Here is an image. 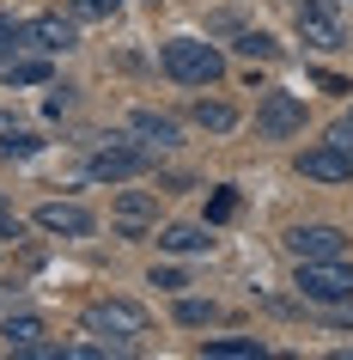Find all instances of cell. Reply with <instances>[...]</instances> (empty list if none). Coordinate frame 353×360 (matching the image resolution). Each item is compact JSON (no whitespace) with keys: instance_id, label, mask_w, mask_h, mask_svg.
Masks as SVG:
<instances>
[{"instance_id":"6da1fadb","label":"cell","mask_w":353,"mask_h":360,"mask_svg":"<svg viewBox=\"0 0 353 360\" xmlns=\"http://www.w3.org/2000/svg\"><path fill=\"white\" fill-rule=\"evenodd\" d=\"M86 336L110 342L116 354H128L134 342L147 336V305H134V300H98V305H86Z\"/></svg>"},{"instance_id":"7a4b0ae2","label":"cell","mask_w":353,"mask_h":360,"mask_svg":"<svg viewBox=\"0 0 353 360\" xmlns=\"http://www.w3.org/2000/svg\"><path fill=\"white\" fill-rule=\"evenodd\" d=\"M159 61H165V74L177 79V86H220L225 79V56L213 43H201V37H171Z\"/></svg>"},{"instance_id":"3957f363","label":"cell","mask_w":353,"mask_h":360,"mask_svg":"<svg viewBox=\"0 0 353 360\" xmlns=\"http://www.w3.org/2000/svg\"><path fill=\"white\" fill-rule=\"evenodd\" d=\"M298 293L323 311L335 305H353V263L347 257H317V263H298Z\"/></svg>"},{"instance_id":"277c9868","label":"cell","mask_w":353,"mask_h":360,"mask_svg":"<svg viewBox=\"0 0 353 360\" xmlns=\"http://www.w3.org/2000/svg\"><path fill=\"white\" fill-rule=\"evenodd\" d=\"M152 165V147L147 141H128V134H110V141H104V147L92 153V177L98 184H128V177H140V171Z\"/></svg>"},{"instance_id":"5b68a950","label":"cell","mask_w":353,"mask_h":360,"mask_svg":"<svg viewBox=\"0 0 353 360\" xmlns=\"http://www.w3.org/2000/svg\"><path fill=\"white\" fill-rule=\"evenodd\" d=\"M293 25H298V37L311 43V49H323V56L347 49V25H341V6L335 0H298Z\"/></svg>"},{"instance_id":"8992f818","label":"cell","mask_w":353,"mask_h":360,"mask_svg":"<svg viewBox=\"0 0 353 360\" xmlns=\"http://www.w3.org/2000/svg\"><path fill=\"white\" fill-rule=\"evenodd\" d=\"M298 129H305V104L293 92H262V104H256V134L262 141H293Z\"/></svg>"},{"instance_id":"52a82bcc","label":"cell","mask_w":353,"mask_h":360,"mask_svg":"<svg viewBox=\"0 0 353 360\" xmlns=\"http://www.w3.org/2000/svg\"><path fill=\"white\" fill-rule=\"evenodd\" d=\"M298 171H305L311 184H353V147H341V141H317V147L298 153Z\"/></svg>"},{"instance_id":"ba28073f","label":"cell","mask_w":353,"mask_h":360,"mask_svg":"<svg viewBox=\"0 0 353 360\" xmlns=\"http://www.w3.org/2000/svg\"><path fill=\"white\" fill-rule=\"evenodd\" d=\"M116 232L122 238H147L152 232V220H159V195H147V190H122L116 195Z\"/></svg>"},{"instance_id":"9c48e42d","label":"cell","mask_w":353,"mask_h":360,"mask_svg":"<svg viewBox=\"0 0 353 360\" xmlns=\"http://www.w3.org/2000/svg\"><path fill=\"white\" fill-rule=\"evenodd\" d=\"M25 43L43 49V56H61V49H74V43H79V19H74V13H67V19H61V13H43V19L25 25Z\"/></svg>"},{"instance_id":"30bf717a","label":"cell","mask_w":353,"mask_h":360,"mask_svg":"<svg viewBox=\"0 0 353 360\" xmlns=\"http://www.w3.org/2000/svg\"><path fill=\"white\" fill-rule=\"evenodd\" d=\"M286 250L298 263H317V257H347V238H341V226H293Z\"/></svg>"},{"instance_id":"8fae6325","label":"cell","mask_w":353,"mask_h":360,"mask_svg":"<svg viewBox=\"0 0 353 360\" xmlns=\"http://www.w3.org/2000/svg\"><path fill=\"white\" fill-rule=\"evenodd\" d=\"M37 226L55 232V238H86L98 220H92V208H79V202H43V208H37Z\"/></svg>"},{"instance_id":"7c38bea8","label":"cell","mask_w":353,"mask_h":360,"mask_svg":"<svg viewBox=\"0 0 353 360\" xmlns=\"http://www.w3.org/2000/svg\"><path fill=\"white\" fill-rule=\"evenodd\" d=\"M0 336H6L13 354H25V348H37V342H43V318H37V311H6V318H0Z\"/></svg>"},{"instance_id":"4fadbf2b","label":"cell","mask_w":353,"mask_h":360,"mask_svg":"<svg viewBox=\"0 0 353 360\" xmlns=\"http://www.w3.org/2000/svg\"><path fill=\"white\" fill-rule=\"evenodd\" d=\"M128 129L140 134V141H147L152 153L177 147V122H171V116H159V110H134V116H128Z\"/></svg>"},{"instance_id":"5bb4252c","label":"cell","mask_w":353,"mask_h":360,"mask_svg":"<svg viewBox=\"0 0 353 360\" xmlns=\"http://www.w3.org/2000/svg\"><path fill=\"white\" fill-rule=\"evenodd\" d=\"M268 348H262L256 336H207L201 342V360H262Z\"/></svg>"},{"instance_id":"9a60e30c","label":"cell","mask_w":353,"mask_h":360,"mask_svg":"<svg viewBox=\"0 0 353 360\" xmlns=\"http://www.w3.org/2000/svg\"><path fill=\"white\" fill-rule=\"evenodd\" d=\"M159 245H165L171 257H207L213 238H207V226H165V232H159Z\"/></svg>"},{"instance_id":"2e32d148","label":"cell","mask_w":353,"mask_h":360,"mask_svg":"<svg viewBox=\"0 0 353 360\" xmlns=\"http://www.w3.org/2000/svg\"><path fill=\"white\" fill-rule=\"evenodd\" d=\"M195 122H201L207 134H232V129H238V110L220 104V98H195Z\"/></svg>"},{"instance_id":"e0dca14e","label":"cell","mask_w":353,"mask_h":360,"mask_svg":"<svg viewBox=\"0 0 353 360\" xmlns=\"http://www.w3.org/2000/svg\"><path fill=\"white\" fill-rule=\"evenodd\" d=\"M225 25H232V19H225ZM232 31H238V49H244V56H256V61H274L280 56V43L268 37V31H244V25H232Z\"/></svg>"},{"instance_id":"ac0fdd59","label":"cell","mask_w":353,"mask_h":360,"mask_svg":"<svg viewBox=\"0 0 353 360\" xmlns=\"http://www.w3.org/2000/svg\"><path fill=\"white\" fill-rule=\"evenodd\" d=\"M213 318H220L213 300H177V323H189V330H207Z\"/></svg>"},{"instance_id":"d6986e66","label":"cell","mask_w":353,"mask_h":360,"mask_svg":"<svg viewBox=\"0 0 353 360\" xmlns=\"http://www.w3.org/2000/svg\"><path fill=\"white\" fill-rule=\"evenodd\" d=\"M49 79V61H6V86H43Z\"/></svg>"},{"instance_id":"ffe728a7","label":"cell","mask_w":353,"mask_h":360,"mask_svg":"<svg viewBox=\"0 0 353 360\" xmlns=\"http://www.w3.org/2000/svg\"><path fill=\"white\" fill-rule=\"evenodd\" d=\"M43 141L31 129H13V134H0V159H31V153H37Z\"/></svg>"},{"instance_id":"44dd1931","label":"cell","mask_w":353,"mask_h":360,"mask_svg":"<svg viewBox=\"0 0 353 360\" xmlns=\"http://www.w3.org/2000/svg\"><path fill=\"white\" fill-rule=\"evenodd\" d=\"M19 49H25V25L19 19H0V68L19 56Z\"/></svg>"},{"instance_id":"7402d4cb","label":"cell","mask_w":353,"mask_h":360,"mask_svg":"<svg viewBox=\"0 0 353 360\" xmlns=\"http://www.w3.org/2000/svg\"><path fill=\"white\" fill-rule=\"evenodd\" d=\"M238 214V190H213L207 195V226H220V220H232Z\"/></svg>"},{"instance_id":"603a6c76","label":"cell","mask_w":353,"mask_h":360,"mask_svg":"<svg viewBox=\"0 0 353 360\" xmlns=\"http://www.w3.org/2000/svg\"><path fill=\"white\" fill-rule=\"evenodd\" d=\"M122 0H74V19H116Z\"/></svg>"},{"instance_id":"cb8c5ba5","label":"cell","mask_w":353,"mask_h":360,"mask_svg":"<svg viewBox=\"0 0 353 360\" xmlns=\"http://www.w3.org/2000/svg\"><path fill=\"white\" fill-rule=\"evenodd\" d=\"M152 287H171V293H177V287H189V275L183 269H152Z\"/></svg>"},{"instance_id":"d4e9b609","label":"cell","mask_w":353,"mask_h":360,"mask_svg":"<svg viewBox=\"0 0 353 360\" xmlns=\"http://www.w3.org/2000/svg\"><path fill=\"white\" fill-rule=\"evenodd\" d=\"M329 141H341V147H353V110H347V116H341V122L329 129Z\"/></svg>"},{"instance_id":"484cf974","label":"cell","mask_w":353,"mask_h":360,"mask_svg":"<svg viewBox=\"0 0 353 360\" xmlns=\"http://www.w3.org/2000/svg\"><path fill=\"white\" fill-rule=\"evenodd\" d=\"M0 214H6V195H0Z\"/></svg>"}]
</instances>
